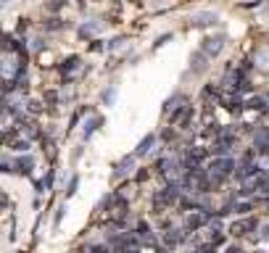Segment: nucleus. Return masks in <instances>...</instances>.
<instances>
[{"instance_id":"nucleus-11","label":"nucleus","mask_w":269,"mask_h":253,"mask_svg":"<svg viewBox=\"0 0 269 253\" xmlns=\"http://www.w3.org/2000/svg\"><path fill=\"white\" fill-rule=\"evenodd\" d=\"M6 3H8V0H0V8H3V6H6Z\"/></svg>"},{"instance_id":"nucleus-8","label":"nucleus","mask_w":269,"mask_h":253,"mask_svg":"<svg viewBox=\"0 0 269 253\" xmlns=\"http://www.w3.org/2000/svg\"><path fill=\"white\" fill-rule=\"evenodd\" d=\"M203 56H206V53H203ZM203 56H195V58H193V71H203V69H206V58H203Z\"/></svg>"},{"instance_id":"nucleus-4","label":"nucleus","mask_w":269,"mask_h":253,"mask_svg":"<svg viewBox=\"0 0 269 253\" xmlns=\"http://www.w3.org/2000/svg\"><path fill=\"white\" fill-rule=\"evenodd\" d=\"M153 145H156V135H148V137H142V142H140V145H137L135 156H148Z\"/></svg>"},{"instance_id":"nucleus-9","label":"nucleus","mask_w":269,"mask_h":253,"mask_svg":"<svg viewBox=\"0 0 269 253\" xmlns=\"http://www.w3.org/2000/svg\"><path fill=\"white\" fill-rule=\"evenodd\" d=\"M98 124H101V119H90V124L85 127V137H90V135H92V130H95Z\"/></svg>"},{"instance_id":"nucleus-3","label":"nucleus","mask_w":269,"mask_h":253,"mask_svg":"<svg viewBox=\"0 0 269 253\" xmlns=\"http://www.w3.org/2000/svg\"><path fill=\"white\" fill-rule=\"evenodd\" d=\"M232 171V161L230 158H219V161L211 164V174H216V177H225V174Z\"/></svg>"},{"instance_id":"nucleus-5","label":"nucleus","mask_w":269,"mask_h":253,"mask_svg":"<svg viewBox=\"0 0 269 253\" xmlns=\"http://www.w3.org/2000/svg\"><path fill=\"white\" fill-rule=\"evenodd\" d=\"M256 63H259V69H269V47H261V50H256Z\"/></svg>"},{"instance_id":"nucleus-10","label":"nucleus","mask_w":269,"mask_h":253,"mask_svg":"<svg viewBox=\"0 0 269 253\" xmlns=\"http://www.w3.org/2000/svg\"><path fill=\"white\" fill-rule=\"evenodd\" d=\"M77 185H79V180L74 177V180L69 182V190H66V195H71V193H74V190H77Z\"/></svg>"},{"instance_id":"nucleus-1","label":"nucleus","mask_w":269,"mask_h":253,"mask_svg":"<svg viewBox=\"0 0 269 253\" xmlns=\"http://www.w3.org/2000/svg\"><path fill=\"white\" fill-rule=\"evenodd\" d=\"M225 35H214V37H206L203 40V53L206 56H219L222 53V47H225Z\"/></svg>"},{"instance_id":"nucleus-2","label":"nucleus","mask_w":269,"mask_h":253,"mask_svg":"<svg viewBox=\"0 0 269 253\" xmlns=\"http://www.w3.org/2000/svg\"><path fill=\"white\" fill-rule=\"evenodd\" d=\"M190 21H193V27H211V24L219 21V16L211 13V11H203V13H195Z\"/></svg>"},{"instance_id":"nucleus-6","label":"nucleus","mask_w":269,"mask_h":253,"mask_svg":"<svg viewBox=\"0 0 269 253\" xmlns=\"http://www.w3.org/2000/svg\"><path fill=\"white\" fill-rule=\"evenodd\" d=\"M132 161H135V156H127L124 161L116 166V174H127V171H130V166H132Z\"/></svg>"},{"instance_id":"nucleus-7","label":"nucleus","mask_w":269,"mask_h":253,"mask_svg":"<svg viewBox=\"0 0 269 253\" xmlns=\"http://www.w3.org/2000/svg\"><path fill=\"white\" fill-rule=\"evenodd\" d=\"M248 227H251V221H237V224H232V232L235 235H246Z\"/></svg>"}]
</instances>
